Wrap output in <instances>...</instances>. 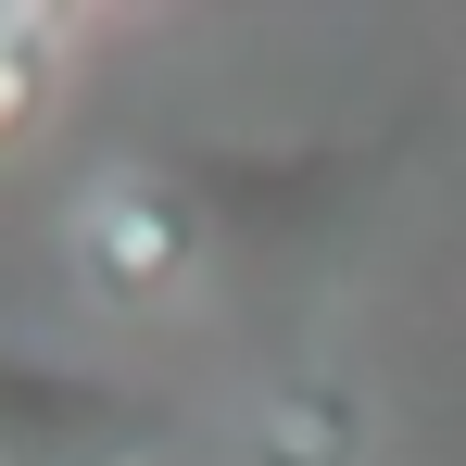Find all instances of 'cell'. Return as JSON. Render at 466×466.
I'll list each match as a JSON object with an SVG mask.
<instances>
[{
    "instance_id": "4",
    "label": "cell",
    "mask_w": 466,
    "mask_h": 466,
    "mask_svg": "<svg viewBox=\"0 0 466 466\" xmlns=\"http://www.w3.org/2000/svg\"><path fill=\"white\" fill-rule=\"evenodd\" d=\"M366 441H379L366 390L328 366H278L239 403V466H366Z\"/></svg>"
},
{
    "instance_id": "2",
    "label": "cell",
    "mask_w": 466,
    "mask_h": 466,
    "mask_svg": "<svg viewBox=\"0 0 466 466\" xmlns=\"http://www.w3.org/2000/svg\"><path fill=\"white\" fill-rule=\"evenodd\" d=\"M177 429H189V416H177L164 390L0 340V466H164Z\"/></svg>"
},
{
    "instance_id": "3",
    "label": "cell",
    "mask_w": 466,
    "mask_h": 466,
    "mask_svg": "<svg viewBox=\"0 0 466 466\" xmlns=\"http://www.w3.org/2000/svg\"><path fill=\"white\" fill-rule=\"evenodd\" d=\"M403 164V139H303V152H189V189H202V215L228 252L252 265H278V252H315V239L340 228V202Z\"/></svg>"
},
{
    "instance_id": "5",
    "label": "cell",
    "mask_w": 466,
    "mask_h": 466,
    "mask_svg": "<svg viewBox=\"0 0 466 466\" xmlns=\"http://www.w3.org/2000/svg\"><path fill=\"white\" fill-rule=\"evenodd\" d=\"M51 88H64V25L0 0V152H25V139H38Z\"/></svg>"
},
{
    "instance_id": "1",
    "label": "cell",
    "mask_w": 466,
    "mask_h": 466,
    "mask_svg": "<svg viewBox=\"0 0 466 466\" xmlns=\"http://www.w3.org/2000/svg\"><path fill=\"white\" fill-rule=\"evenodd\" d=\"M64 252H76V290L101 315H177L215 265V215L177 164H101L64 215Z\"/></svg>"
}]
</instances>
